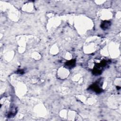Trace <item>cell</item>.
<instances>
[{
	"label": "cell",
	"instance_id": "4",
	"mask_svg": "<svg viewBox=\"0 0 121 121\" xmlns=\"http://www.w3.org/2000/svg\"><path fill=\"white\" fill-rule=\"evenodd\" d=\"M75 63H76L75 60H70L66 62V63H65V65L67 67L71 68L75 66Z\"/></svg>",
	"mask_w": 121,
	"mask_h": 121
},
{
	"label": "cell",
	"instance_id": "1",
	"mask_svg": "<svg viewBox=\"0 0 121 121\" xmlns=\"http://www.w3.org/2000/svg\"><path fill=\"white\" fill-rule=\"evenodd\" d=\"M107 64V62L105 60H103L101 61L99 63L96 64L95 65L92 71L94 75H96L100 74L102 72L103 69L106 66Z\"/></svg>",
	"mask_w": 121,
	"mask_h": 121
},
{
	"label": "cell",
	"instance_id": "2",
	"mask_svg": "<svg viewBox=\"0 0 121 121\" xmlns=\"http://www.w3.org/2000/svg\"><path fill=\"white\" fill-rule=\"evenodd\" d=\"M90 88L94 92H95L96 93H100V92H101L102 90L101 88L100 87V86L99 85V84L97 83H95L94 84H93L90 87Z\"/></svg>",
	"mask_w": 121,
	"mask_h": 121
},
{
	"label": "cell",
	"instance_id": "3",
	"mask_svg": "<svg viewBox=\"0 0 121 121\" xmlns=\"http://www.w3.org/2000/svg\"><path fill=\"white\" fill-rule=\"evenodd\" d=\"M111 26V22L108 21H104L102 23L101 25V27L104 30H106L108 29Z\"/></svg>",
	"mask_w": 121,
	"mask_h": 121
}]
</instances>
